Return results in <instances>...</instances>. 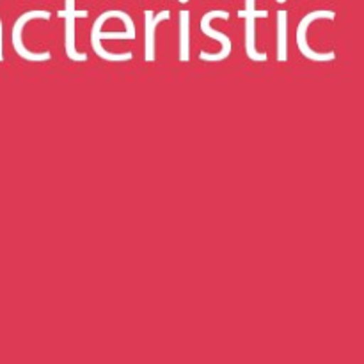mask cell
I'll list each match as a JSON object with an SVG mask.
<instances>
[{"label": "cell", "instance_id": "obj_1", "mask_svg": "<svg viewBox=\"0 0 364 364\" xmlns=\"http://www.w3.org/2000/svg\"><path fill=\"white\" fill-rule=\"evenodd\" d=\"M109 18H116V9L107 11V13H103L102 16L95 21L91 31V46L95 48V52L98 53L102 59L110 60V63H123V60H130L132 57H134V53L132 52H121V53L107 52V50L102 46V43H100L102 39H130L127 32H102L103 21L109 20Z\"/></svg>", "mask_w": 364, "mask_h": 364}, {"label": "cell", "instance_id": "obj_2", "mask_svg": "<svg viewBox=\"0 0 364 364\" xmlns=\"http://www.w3.org/2000/svg\"><path fill=\"white\" fill-rule=\"evenodd\" d=\"M318 18L333 20L334 13L327 9H318L306 14V16L301 20V23H299V28H297V46L299 50H301L302 55L308 57V59L318 60V63H326V60H333L334 57H336V52H333V50H329V52H316V50H313L311 46L308 45V28L309 25H311L315 20H318Z\"/></svg>", "mask_w": 364, "mask_h": 364}, {"label": "cell", "instance_id": "obj_3", "mask_svg": "<svg viewBox=\"0 0 364 364\" xmlns=\"http://www.w3.org/2000/svg\"><path fill=\"white\" fill-rule=\"evenodd\" d=\"M34 18H43V20H48L50 13L48 11L36 9V11H28V13L21 14L13 27V46H14V52H16L20 57H23V59L34 60V63H41V60H48L50 57H52V53L46 52V50L45 52H31V50L23 45V27L27 21L34 20Z\"/></svg>", "mask_w": 364, "mask_h": 364}, {"label": "cell", "instance_id": "obj_4", "mask_svg": "<svg viewBox=\"0 0 364 364\" xmlns=\"http://www.w3.org/2000/svg\"><path fill=\"white\" fill-rule=\"evenodd\" d=\"M213 18H223V20H228V18H230V13H228V11H223V9H217V11H210V13H206L205 16L201 18V32H203V34L208 36V38L217 39V41L223 45V48H220L219 52H215V53L201 52V53H199V57H201L203 60H208V63H219V60L230 57L231 39L228 38L226 34H223V32L215 31V28L210 25V21H212Z\"/></svg>", "mask_w": 364, "mask_h": 364}, {"label": "cell", "instance_id": "obj_5", "mask_svg": "<svg viewBox=\"0 0 364 364\" xmlns=\"http://www.w3.org/2000/svg\"><path fill=\"white\" fill-rule=\"evenodd\" d=\"M245 9L238 13V16L245 20V55L252 60H258V63H267L269 55L267 52H258L256 48V18H267L269 13L267 11H256L255 9V0H245Z\"/></svg>", "mask_w": 364, "mask_h": 364}, {"label": "cell", "instance_id": "obj_6", "mask_svg": "<svg viewBox=\"0 0 364 364\" xmlns=\"http://www.w3.org/2000/svg\"><path fill=\"white\" fill-rule=\"evenodd\" d=\"M87 11H78L75 9V0H66V9L59 11L60 18H66L64 21V48H66V55L71 60L77 63H85L87 60V53L78 52L75 46V18H85Z\"/></svg>", "mask_w": 364, "mask_h": 364}, {"label": "cell", "instance_id": "obj_7", "mask_svg": "<svg viewBox=\"0 0 364 364\" xmlns=\"http://www.w3.org/2000/svg\"><path fill=\"white\" fill-rule=\"evenodd\" d=\"M171 13L169 11H162L155 16L151 9L144 11V18H146V27H144V59L146 63H153L155 60V32L156 27H159L160 21L169 20Z\"/></svg>", "mask_w": 364, "mask_h": 364}, {"label": "cell", "instance_id": "obj_8", "mask_svg": "<svg viewBox=\"0 0 364 364\" xmlns=\"http://www.w3.org/2000/svg\"><path fill=\"white\" fill-rule=\"evenodd\" d=\"M181 63H188L191 59V13L181 11L180 13V52H178Z\"/></svg>", "mask_w": 364, "mask_h": 364}, {"label": "cell", "instance_id": "obj_9", "mask_svg": "<svg viewBox=\"0 0 364 364\" xmlns=\"http://www.w3.org/2000/svg\"><path fill=\"white\" fill-rule=\"evenodd\" d=\"M277 60L287 63L288 60V13L279 11L277 13Z\"/></svg>", "mask_w": 364, "mask_h": 364}, {"label": "cell", "instance_id": "obj_10", "mask_svg": "<svg viewBox=\"0 0 364 364\" xmlns=\"http://www.w3.org/2000/svg\"><path fill=\"white\" fill-rule=\"evenodd\" d=\"M181 2H187V0H181Z\"/></svg>", "mask_w": 364, "mask_h": 364}, {"label": "cell", "instance_id": "obj_11", "mask_svg": "<svg viewBox=\"0 0 364 364\" xmlns=\"http://www.w3.org/2000/svg\"><path fill=\"white\" fill-rule=\"evenodd\" d=\"M279 2H283V0H279Z\"/></svg>", "mask_w": 364, "mask_h": 364}]
</instances>
